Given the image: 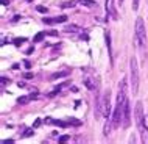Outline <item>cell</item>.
<instances>
[{
  "label": "cell",
  "mask_w": 148,
  "mask_h": 144,
  "mask_svg": "<svg viewBox=\"0 0 148 144\" xmlns=\"http://www.w3.org/2000/svg\"><path fill=\"white\" fill-rule=\"evenodd\" d=\"M41 124H42V121H41V119H38V121L34 122V125H33V127H34V129H38V127L41 125Z\"/></svg>",
  "instance_id": "19"
},
{
  "label": "cell",
  "mask_w": 148,
  "mask_h": 144,
  "mask_svg": "<svg viewBox=\"0 0 148 144\" xmlns=\"http://www.w3.org/2000/svg\"><path fill=\"white\" fill-rule=\"evenodd\" d=\"M136 44L137 47H143L147 44V30L142 17L136 19Z\"/></svg>",
  "instance_id": "3"
},
{
  "label": "cell",
  "mask_w": 148,
  "mask_h": 144,
  "mask_svg": "<svg viewBox=\"0 0 148 144\" xmlns=\"http://www.w3.org/2000/svg\"><path fill=\"white\" fill-rule=\"evenodd\" d=\"M66 141H69V136H61L59 138V143H66Z\"/></svg>",
  "instance_id": "20"
},
{
  "label": "cell",
  "mask_w": 148,
  "mask_h": 144,
  "mask_svg": "<svg viewBox=\"0 0 148 144\" xmlns=\"http://www.w3.org/2000/svg\"><path fill=\"white\" fill-rule=\"evenodd\" d=\"M106 14L109 16V17H112L114 21H119V13H117L114 0H106Z\"/></svg>",
  "instance_id": "5"
},
{
  "label": "cell",
  "mask_w": 148,
  "mask_h": 144,
  "mask_svg": "<svg viewBox=\"0 0 148 144\" xmlns=\"http://www.w3.org/2000/svg\"><path fill=\"white\" fill-rule=\"evenodd\" d=\"M8 3H10L8 0H2V5H8Z\"/></svg>",
  "instance_id": "28"
},
{
  "label": "cell",
  "mask_w": 148,
  "mask_h": 144,
  "mask_svg": "<svg viewBox=\"0 0 148 144\" xmlns=\"http://www.w3.org/2000/svg\"><path fill=\"white\" fill-rule=\"evenodd\" d=\"M145 127H147V130H148V114L145 116Z\"/></svg>",
  "instance_id": "24"
},
{
  "label": "cell",
  "mask_w": 148,
  "mask_h": 144,
  "mask_svg": "<svg viewBox=\"0 0 148 144\" xmlns=\"http://www.w3.org/2000/svg\"><path fill=\"white\" fill-rule=\"evenodd\" d=\"M25 41H27L25 38H14L13 39V44H14V46H21V44L25 42Z\"/></svg>",
  "instance_id": "12"
},
{
  "label": "cell",
  "mask_w": 148,
  "mask_h": 144,
  "mask_svg": "<svg viewBox=\"0 0 148 144\" xmlns=\"http://www.w3.org/2000/svg\"><path fill=\"white\" fill-rule=\"evenodd\" d=\"M33 50H34V49H33V47H30V49H28V50H27V53H28V55H30V53H33Z\"/></svg>",
  "instance_id": "25"
},
{
  "label": "cell",
  "mask_w": 148,
  "mask_h": 144,
  "mask_svg": "<svg viewBox=\"0 0 148 144\" xmlns=\"http://www.w3.org/2000/svg\"><path fill=\"white\" fill-rule=\"evenodd\" d=\"M134 114H136V124H137V129L142 135V141L143 143H148V130L145 127V116H143V107H142V102H137L136 103V110H134Z\"/></svg>",
  "instance_id": "1"
},
{
  "label": "cell",
  "mask_w": 148,
  "mask_h": 144,
  "mask_svg": "<svg viewBox=\"0 0 148 144\" xmlns=\"http://www.w3.org/2000/svg\"><path fill=\"white\" fill-rule=\"evenodd\" d=\"M14 139H3V144H13Z\"/></svg>",
  "instance_id": "21"
},
{
  "label": "cell",
  "mask_w": 148,
  "mask_h": 144,
  "mask_svg": "<svg viewBox=\"0 0 148 144\" xmlns=\"http://www.w3.org/2000/svg\"><path fill=\"white\" fill-rule=\"evenodd\" d=\"M123 2H125V0H119V3H120V5H122V3H123Z\"/></svg>",
  "instance_id": "29"
},
{
  "label": "cell",
  "mask_w": 148,
  "mask_h": 144,
  "mask_svg": "<svg viewBox=\"0 0 148 144\" xmlns=\"http://www.w3.org/2000/svg\"><path fill=\"white\" fill-rule=\"evenodd\" d=\"M49 35H51V36H56L58 33H56V31H53V30H51V31H49Z\"/></svg>",
  "instance_id": "26"
},
{
  "label": "cell",
  "mask_w": 148,
  "mask_h": 144,
  "mask_svg": "<svg viewBox=\"0 0 148 144\" xmlns=\"http://www.w3.org/2000/svg\"><path fill=\"white\" fill-rule=\"evenodd\" d=\"M101 114L105 116L106 119H109V116H111V96H109V91L101 96Z\"/></svg>",
  "instance_id": "4"
},
{
  "label": "cell",
  "mask_w": 148,
  "mask_h": 144,
  "mask_svg": "<svg viewBox=\"0 0 148 144\" xmlns=\"http://www.w3.org/2000/svg\"><path fill=\"white\" fill-rule=\"evenodd\" d=\"M44 36H45V31H42V33H38V35L34 36L33 42H39V41H42V39H44Z\"/></svg>",
  "instance_id": "11"
},
{
  "label": "cell",
  "mask_w": 148,
  "mask_h": 144,
  "mask_svg": "<svg viewBox=\"0 0 148 144\" xmlns=\"http://www.w3.org/2000/svg\"><path fill=\"white\" fill-rule=\"evenodd\" d=\"M30 100H31V96H28V97H19L17 103H19V105H25V103H28Z\"/></svg>",
  "instance_id": "10"
},
{
  "label": "cell",
  "mask_w": 148,
  "mask_h": 144,
  "mask_svg": "<svg viewBox=\"0 0 148 144\" xmlns=\"http://www.w3.org/2000/svg\"><path fill=\"white\" fill-rule=\"evenodd\" d=\"M131 124V107H130V102H126L125 105V110H123V121H122V125L128 129Z\"/></svg>",
  "instance_id": "6"
},
{
  "label": "cell",
  "mask_w": 148,
  "mask_h": 144,
  "mask_svg": "<svg viewBox=\"0 0 148 144\" xmlns=\"http://www.w3.org/2000/svg\"><path fill=\"white\" fill-rule=\"evenodd\" d=\"M64 31H67V33H77V31H79V27L69 25V27H66V30H64Z\"/></svg>",
  "instance_id": "9"
},
{
  "label": "cell",
  "mask_w": 148,
  "mask_h": 144,
  "mask_svg": "<svg viewBox=\"0 0 148 144\" xmlns=\"http://www.w3.org/2000/svg\"><path fill=\"white\" fill-rule=\"evenodd\" d=\"M84 85H86L87 89H94V88H95V86H94V83H92L89 78H86V80H84Z\"/></svg>",
  "instance_id": "15"
},
{
  "label": "cell",
  "mask_w": 148,
  "mask_h": 144,
  "mask_svg": "<svg viewBox=\"0 0 148 144\" xmlns=\"http://www.w3.org/2000/svg\"><path fill=\"white\" fill-rule=\"evenodd\" d=\"M70 74V69H67V71H61V72H55L53 75H51V80H56V78H62V77H67V75Z\"/></svg>",
  "instance_id": "8"
},
{
  "label": "cell",
  "mask_w": 148,
  "mask_h": 144,
  "mask_svg": "<svg viewBox=\"0 0 148 144\" xmlns=\"http://www.w3.org/2000/svg\"><path fill=\"white\" fill-rule=\"evenodd\" d=\"M6 83H10V80H8L6 77H2V86H5Z\"/></svg>",
  "instance_id": "17"
},
{
  "label": "cell",
  "mask_w": 148,
  "mask_h": 144,
  "mask_svg": "<svg viewBox=\"0 0 148 144\" xmlns=\"http://www.w3.org/2000/svg\"><path fill=\"white\" fill-rule=\"evenodd\" d=\"M33 129H34V127H33ZM33 129H27V130H25V133H22V135H21V138H27V136H31V135L34 133V132H33Z\"/></svg>",
  "instance_id": "13"
},
{
  "label": "cell",
  "mask_w": 148,
  "mask_h": 144,
  "mask_svg": "<svg viewBox=\"0 0 148 144\" xmlns=\"http://www.w3.org/2000/svg\"><path fill=\"white\" fill-rule=\"evenodd\" d=\"M130 77H131V89L133 94H137L139 89V67H137V60L136 57H131L130 60Z\"/></svg>",
  "instance_id": "2"
},
{
  "label": "cell",
  "mask_w": 148,
  "mask_h": 144,
  "mask_svg": "<svg viewBox=\"0 0 148 144\" xmlns=\"http://www.w3.org/2000/svg\"><path fill=\"white\" fill-rule=\"evenodd\" d=\"M25 78H33V74H31V72H27V74H25Z\"/></svg>",
  "instance_id": "22"
},
{
  "label": "cell",
  "mask_w": 148,
  "mask_h": 144,
  "mask_svg": "<svg viewBox=\"0 0 148 144\" xmlns=\"http://www.w3.org/2000/svg\"><path fill=\"white\" fill-rule=\"evenodd\" d=\"M66 21H67V16H58V17H47V19H44V24L53 25V24H62Z\"/></svg>",
  "instance_id": "7"
},
{
  "label": "cell",
  "mask_w": 148,
  "mask_h": 144,
  "mask_svg": "<svg viewBox=\"0 0 148 144\" xmlns=\"http://www.w3.org/2000/svg\"><path fill=\"white\" fill-rule=\"evenodd\" d=\"M133 10L134 11L139 10V0H134V2H133Z\"/></svg>",
  "instance_id": "16"
},
{
  "label": "cell",
  "mask_w": 148,
  "mask_h": 144,
  "mask_svg": "<svg viewBox=\"0 0 148 144\" xmlns=\"http://www.w3.org/2000/svg\"><path fill=\"white\" fill-rule=\"evenodd\" d=\"M38 11H39V13H47V8H44V6H38Z\"/></svg>",
  "instance_id": "18"
},
{
  "label": "cell",
  "mask_w": 148,
  "mask_h": 144,
  "mask_svg": "<svg viewBox=\"0 0 148 144\" xmlns=\"http://www.w3.org/2000/svg\"><path fill=\"white\" fill-rule=\"evenodd\" d=\"M23 64H25V67H27V69H30V67H31V64H30V61H25V63H23Z\"/></svg>",
  "instance_id": "23"
},
{
  "label": "cell",
  "mask_w": 148,
  "mask_h": 144,
  "mask_svg": "<svg viewBox=\"0 0 148 144\" xmlns=\"http://www.w3.org/2000/svg\"><path fill=\"white\" fill-rule=\"evenodd\" d=\"M81 3H83V5H87V6H90V8L97 6V3H95V2H92V0H81Z\"/></svg>",
  "instance_id": "14"
},
{
  "label": "cell",
  "mask_w": 148,
  "mask_h": 144,
  "mask_svg": "<svg viewBox=\"0 0 148 144\" xmlns=\"http://www.w3.org/2000/svg\"><path fill=\"white\" fill-rule=\"evenodd\" d=\"M17 86H19V88H25V83H21V82H19Z\"/></svg>",
  "instance_id": "27"
}]
</instances>
